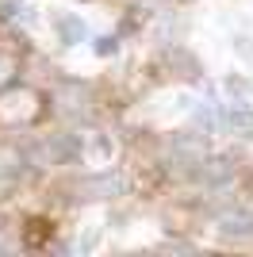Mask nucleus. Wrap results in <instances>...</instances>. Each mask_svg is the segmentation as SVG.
I'll use <instances>...</instances> for the list:
<instances>
[{"label":"nucleus","mask_w":253,"mask_h":257,"mask_svg":"<svg viewBox=\"0 0 253 257\" xmlns=\"http://www.w3.org/2000/svg\"><path fill=\"white\" fill-rule=\"evenodd\" d=\"M77 192H92L88 200H111V196L123 192V177H115V173H96V177H84V181L77 184Z\"/></svg>","instance_id":"nucleus-1"},{"label":"nucleus","mask_w":253,"mask_h":257,"mask_svg":"<svg viewBox=\"0 0 253 257\" xmlns=\"http://www.w3.org/2000/svg\"><path fill=\"white\" fill-rule=\"evenodd\" d=\"M219 230L230 234V238H253V211L249 207H230V211H222Z\"/></svg>","instance_id":"nucleus-2"},{"label":"nucleus","mask_w":253,"mask_h":257,"mask_svg":"<svg viewBox=\"0 0 253 257\" xmlns=\"http://www.w3.org/2000/svg\"><path fill=\"white\" fill-rule=\"evenodd\" d=\"M222 127L230 131V135H238V139H253V111L245 104L222 107Z\"/></svg>","instance_id":"nucleus-3"},{"label":"nucleus","mask_w":253,"mask_h":257,"mask_svg":"<svg viewBox=\"0 0 253 257\" xmlns=\"http://www.w3.org/2000/svg\"><path fill=\"white\" fill-rule=\"evenodd\" d=\"M54 31H58V39H62L65 46H77V43H84L88 39V27H84V20L81 16H58V23H54Z\"/></svg>","instance_id":"nucleus-4"},{"label":"nucleus","mask_w":253,"mask_h":257,"mask_svg":"<svg viewBox=\"0 0 253 257\" xmlns=\"http://www.w3.org/2000/svg\"><path fill=\"white\" fill-rule=\"evenodd\" d=\"M115 50H119V39H111V35L96 39V54H115Z\"/></svg>","instance_id":"nucleus-5"},{"label":"nucleus","mask_w":253,"mask_h":257,"mask_svg":"<svg viewBox=\"0 0 253 257\" xmlns=\"http://www.w3.org/2000/svg\"><path fill=\"white\" fill-rule=\"evenodd\" d=\"M226 88H230V92H238V96L253 92V85H249V81H242V77H230V81H226Z\"/></svg>","instance_id":"nucleus-6"}]
</instances>
